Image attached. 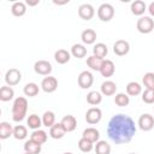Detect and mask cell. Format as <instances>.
I'll list each match as a JSON object with an SVG mask.
<instances>
[{
    "mask_svg": "<svg viewBox=\"0 0 154 154\" xmlns=\"http://www.w3.org/2000/svg\"><path fill=\"white\" fill-rule=\"evenodd\" d=\"M136 134V125L131 117L119 113L113 116L107 125L108 138L116 144L129 143Z\"/></svg>",
    "mask_w": 154,
    "mask_h": 154,
    "instance_id": "6da1fadb",
    "label": "cell"
},
{
    "mask_svg": "<svg viewBox=\"0 0 154 154\" xmlns=\"http://www.w3.org/2000/svg\"><path fill=\"white\" fill-rule=\"evenodd\" d=\"M26 111H28V100L23 96L17 97L12 105V119H13V122H17V123L22 122L26 116Z\"/></svg>",
    "mask_w": 154,
    "mask_h": 154,
    "instance_id": "7a4b0ae2",
    "label": "cell"
},
{
    "mask_svg": "<svg viewBox=\"0 0 154 154\" xmlns=\"http://www.w3.org/2000/svg\"><path fill=\"white\" fill-rule=\"evenodd\" d=\"M136 28L137 31L141 34H149L154 29V19L148 16H142L138 18L136 23Z\"/></svg>",
    "mask_w": 154,
    "mask_h": 154,
    "instance_id": "3957f363",
    "label": "cell"
},
{
    "mask_svg": "<svg viewBox=\"0 0 154 154\" xmlns=\"http://www.w3.org/2000/svg\"><path fill=\"white\" fill-rule=\"evenodd\" d=\"M97 17L102 22H109L114 17V7L111 4H101L97 8Z\"/></svg>",
    "mask_w": 154,
    "mask_h": 154,
    "instance_id": "277c9868",
    "label": "cell"
},
{
    "mask_svg": "<svg viewBox=\"0 0 154 154\" xmlns=\"http://www.w3.org/2000/svg\"><path fill=\"white\" fill-rule=\"evenodd\" d=\"M20 81H22V72L18 69L12 67V69L6 71V73H5V82H6L7 85H10V87L17 85Z\"/></svg>",
    "mask_w": 154,
    "mask_h": 154,
    "instance_id": "5b68a950",
    "label": "cell"
},
{
    "mask_svg": "<svg viewBox=\"0 0 154 154\" xmlns=\"http://www.w3.org/2000/svg\"><path fill=\"white\" fill-rule=\"evenodd\" d=\"M52 64L47 60H37L34 64V71L41 76H49L52 72Z\"/></svg>",
    "mask_w": 154,
    "mask_h": 154,
    "instance_id": "8992f818",
    "label": "cell"
},
{
    "mask_svg": "<svg viewBox=\"0 0 154 154\" xmlns=\"http://www.w3.org/2000/svg\"><path fill=\"white\" fill-rule=\"evenodd\" d=\"M102 118V112L99 107H90L85 113V120L90 125L97 124Z\"/></svg>",
    "mask_w": 154,
    "mask_h": 154,
    "instance_id": "52a82bcc",
    "label": "cell"
},
{
    "mask_svg": "<svg viewBox=\"0 0 154 154\" xmlns=\"http://www.w3.org/2000/svg\"><path fill=\"white\" fill-rule=\"evenodd\" d=\"M78 85L82 88V89H88L93 85L94 83V76L90 71H82L79 75H78Z\"/></svg>",
    "mask_w": 154,
    "mask_h": 154,
    "instance_id": "ba28073f",
    "label": "cell"
},
{
    "mask_svg": "<svg viewBox=\"0 0 154 154\" xmlns=\"http://www.w3.org/2000/svg\"><path fill=\"white\" fill-rule=\"evenodd\" d=\"M41 88L45 93H54L58 88V79L53 76H47L41 82Z\"/></svg>",
    "mask_w": 154,
    "mask_h": 154,
    "instance_id": "9c48e42d",
    "label": "cell"
},
{
    "mask_svg": "<svg viewBox=\"0 0 154 154\" xmlns=\"http://www.w3.org/2000/svg\"><path fill=\"white\" fill-rule=\"evenodd\" d=\"M138 128L142 131H150L154 128V118L153 116L148 114V113H143L140 118H138Z\"/></svg>",
    "mask_w": 154,
    "mask_h": 154,
    "instance_id": "30bf717a",
    "label": "cell"
},
{
    "mask_svg": "<svg viewBox=\"0 0 154 154\" xmlns=\"http://www.w3.org/2000/svg\"><path fill=\"white\" fill-rule=\"evenodd\" d=\"M95 14V10L90 4H82L78 7V16L83 20H90Z\"/></svg>",
    "mask_w": 154,
    "mask_h": 154,
    "instance_id": "8fae6325",
    "label": "cell"
},
{
    "mask_svg": "<svg viewBox=\"0 0 154 154\" xmlns=\"http://www.w3.org/2000/svg\"><path fill=\"white\" fill-rule=\"evenodd\" d=\"M129 51H130V45L125 40H118L113 45V52L116 55H119V57L126 55L129 53Z\"/></svg>",
    "mask_w": 154,
    "mask_h": 154,
    "instance_id": "7c38bea8",
    "label": "cell"
},
{
    "mask_svg": "<svg viewBox=\"0 0 154 154\" xmlns=\"http://www.w3.org/2000/svg\"><path fill=\"white\" fill-rule=\"evenodd\" d=\"M114 71H116V66H114V63L109 59H103L102 61V65H101V69H100V73L102 77H111L114 75Z\"/></svg>",
    "mask_w": 154,
    "mask_h": 154,
    "instance_id": "4fadbf2b",
    "label": "cell"
},
{
    "mask_svg": "<svg viewBox=\"0 0 154 154\" xmlns=\"http://www.w3.org/2000/svg\"><path fill=\"white\" fill-rule=\"evenodd\" d=\"M60 123H61V125L64 126V129H65L66 132H72V131H75L76 128H77V120H76V118H75L73 116H71V114H67V116L63 117V119H61Z\"/></svg>",
    "mask_w": 154,
    "mask_h": 154,
    "instance_id": "5bb4252c",
    "label": "cell"
},
{
    "mask_svg": "<svg viewBox=\"0 0 154 154\" xmlns=\"http://www.w3.org/2000/svg\"><path fill=\"white\" fill-rule=\"evenodd\" d=\"M100 89H101V94L102 95H105V96H112L117 91V84L113 81H105L101 84Z\"/></svg>",
    "mask_w": 154,
    "mask_h": 154,
    "instance_id": "9a60e30c",
    "label": "cell"
},
{
    "mask_svg": "<svg viewBox=\"0 0 154 154\" xmlns=\"http://www.w3.org/2000/svg\"><path fill=\"white\" fill-rule=\"evenodd\" d=\"M66 131L64 129V126L61 125V123H55L52 128H49V136L54 140H60L65 136Z\"/></svg>",
    "mask_w": 154,
    "mask_h": 154,
    "instance_id": "2e32d148",
    "label": "cell"
},
{
    "mask_svg": "<svg viewBox=\"0 0 154 154\" xmlns=\"http://www.w3.org/2000/svg\"><path fill=\"white\" fill-rule=\"evenodd\" d=\"M130 10H131V13L135 14V16H141L144 13V11L147 10V5L144 1L142 0H135L131 2V6H130Z\"/></svg>",
    "mask_w": 154,
    "mask_h": 154,
    "instance_id": "e0dca14e",
    "label": "cell"
},
{
    "mask_svg": "<svg viewBox=\"0 0 154 154\" xmlns=\"http://www.w3.org/2000/svg\"><path fill=\"white\" fill-rule=\"evenodd\" d=\"M82 137L89 140V141L93 142V143H96L97 141H100V140H99V138H100V132H99V130L95 129V128H87V129H84V131H83V134H82Z\"/></svg>",
    "mask_w": 154,
    "mask_h": 154,
    "instance_id": "ac0fdd59",
    "label": "cell"
},
{
    "mask_svg": "<svg viewBox=\"0 0 154 154\" xmlns=\"http://www.w3.org/2000/svg\"><path fill=\"white\" fill-rule=\"evenodd\" d=\"M81 40L84 45H93L96 41V32L93 29H85L81 34Z\"/></svg>",
    "mask_w": 154,
    "mask_h": 154,
    "instance_id": "d6986e66",
    "label": "cell"
},
{
    "mask_svg": "<svg viewBox=\"0 0 154 154\" xmlns=\"http://www.w3.org/2000/svg\"><path fill=\"white\" fill-rule=\"evenodd\" d=\"M70 59H71V53L67 52L66 49H58L54 53V60L60 65H64V64L69 63Z\"/></svg>",
    "mask_w": 154,
    "mask_h": 154,
    "instance_id": "ffe728a7",
    "label": "cell"
},
{
    "mask_svg": "<svg viewBox=\"0 0 154 154\" xmlns=\"http://www.w3.org/2000/svg\"><path fill=\"white\" fill-rule=\"evenodd\" d=\"M11 13L14 16V17H22L26 13V5L25 2H22V1H16L12 4L11 6Z\"/></svg>",
    "mask_w": 154,
    "mask_h": 154,
    "instance_id": "44dd1931",
    "label": "cell"
},
{
    "mask_svg": "<svg viewBox=\"0 0 154 154\" xmlns=\"http://www.w3.org/2000/svg\"><path fill=\"white\" fill-rule=\"evenodd\" d=\"M47 138H48L47 132H46L45 130H41V129L34 130V131L31 132V136H30V140H32L34 142H36V143H38V144H41V146L47 142Z\"/></svg>",
    "mask_w": 154,
    "mask_h": 154,
    "instance_id": "7402d4cb",
    "label": "cell"
},
{
    "mask_svg": "<svg viewBox=\"0 0 154 154\" xmlns=\"http://www.w3.org/2000/svg\"><path fill=\"white\" fill-rule=\"evenodd\" d=\"M10 136H13V128L8 122H1L0 123V138L6 140Z\"/></svg>",
    "mask_w": 154,
    "mask_h": 154,
    "instance_id": "603a6c76",
    "label": "cell"
},
{
    "mask_svg": "<svg viewBox=\"0 0 154 154\" xmlns=\"http://www.w3.org/2000/svg\"><path fill=\"white\" fill-rule=\"evenodd\" d=\"M108 53V48L105 43L102 42H99L96 45H94L93 47V55H95L96 58H100V59H103Z\"/></svg>",
    "mask_w": 154,
    "mask_h": 154,
    "instance_id": "cb8c5ba5",
    "label": "cell"
},
{
    "mask_svg": "<svg viewBox=\"0 0 154 154\" xmlns=\"http://www.w3.org/2000/svg\"><path fill=\"white\" fill-rule=\"evenodd\" d=\"M141 93H142V87L138 82L132 81V82H129L126 84V94L129 96H137Z\"/></svg>",
    "mask_w": 154,
    "mask_h": 154,
    "instance_id": "d4e9b609",
    "label": "cell"
},
{
    "mask_svg": "<svg viewBox=\"0 0 154 154\" xmlns=\"http://www.w3.org/2000/svg\"><path fill=\"white\" fill-rule=\"evenodd\" d=\"M14 96V90L10 85H4L0 88V100L4 102L11 101Z\"/></svg>",
    "mask_w": 154,
    "mask_h": 154,
    "instance_id": "484cf974",
    "label": "cell"
},
{
    "mask_svg": "<svg viewBox=\"0 0 154 154\" xmlns=\"http://www.w3.org/2000/svg\"><path fill=\"white\" fill-rule=\"evenodd\" d=\"M71 54L75 57V58H78V59H82L87 55V48L82 43H75L72 47H71Z\"/></svg>",
    "mask_w": 154,
    "mask_h": 154,
    "instance_id": "4316f807",
    "label": "cell"
},
{
    "mask_svg": "<svg viewBox=\"0 0 154 154\" xmlns=\"http://www.w3.org/2000/svg\"><path fill=\"white\" fill-rule=\"evenodd\" d=\"M102 101V94L96 91V90H93V91H89L87 94V102L91 106H97L99 103H101Z\"/></svg>",
    "mask_w": 154,
    "mask_h": 154,
    "instance_id": "83f0119b",
    "label": "cell"
},
{
    "mask_svg": "<svg viewBox=\"0 0 154 154\" xmlns=\"http://www.w3.org/2000/svg\"><path fill=\"white\" fill-rule=\"evenodd\" d=\"M26 124H28V126H29L30 129H32V130H38V129L41 128V125H43V124H42V119H41L37 114H35V113H32V114H30V116L28 117Z\"/></svg>",
    "mask_w": 154,
    "mask_h": 154,
    "instance_id": "f1b7e54d",
    "label": "cell"
},
{
    "mask_svg": "<svg viewBox=\"0 0 154 154\" xmlns=\"http://www.w3.org/2000/svg\"><path fill=\"white\" fill-rule=\"evenodd\" d=\"M24 152L28 154H38L41 152V144L34 142L32 140H28L24 143Z\"/></svg>",
    "mask_w": 154,
    "mask_h": 154,
    "instance_id": "f546056e",
    "label": "cell"
},
{
    "mask_svg": "<svg viewBox=\"0 0 154 154\" xmlns=\"http://www.w3.org/2000/svg\"><path fill=\"white\" fill-rule=\"evenodd\" d=\"M95 154H111V146L106 141H97L94 147Z\"/></svg>",
    "mask_w": 154,
    "mask_h": 154,
    "instance_id": "4dcf8cb0",
    "label": "cell"
},
{
    "mask_svg": "<svg viewBox=\"0 0 154 154\" xmlns=\"http://www.w3.org/2000/svg\"><path fill=\"white\" fill-rule=\"evenodd\" d=\"M102 61H103V59L96 58L95 55H90V57L87 58V65H88L93 71H100L101 65H102Z\"/></svg>",
    "mask_w": 154,
    "mask_h": 154,
    "instance_id": "1f68e13d",
    "label": "cell"
},
{
    "mask_svg": "<svg viewBox=\"0 0 154 154\" xmlns=\"http://www.w3.org/2000/svg\"><path fill=\"white\" fill-rule=\"evenodd\" d=\"M114 103L119 107H125L130 103V96L125 93H118L114 96Z\"/></svg>",
    "mask_w": 154,
    "mask_h": 154,
    "instance_id": "d6a6232c",
    "label": "cell"
},
{
    "mask_svg": "<svg viewBox=\"0 0 154 154\" xmlns=\"http://www.w3.org/2000/svg\"><path fill=\"white\" fill-rule=\"evenodd\" d=\"M38 85L36 84V83H26L25 85H24V89H23V91H24V94H25V96H29V97H32V96H36L37 94H38Z\"/></svg>",
    "mask_w": 154,
    "mask_h": 154,
    "instance_id": "836d02e7",
    "label": "cell"
},
{
    "mask_svg": "<svg viewBox=\"0 0 154 154\" xmlns=\"http://www.w3.org/2000/svg\"><path fill=\"white\" fill-rule=\"evenodd\" d=\"M42 124L47 128H52L55 124V114L52 111H46L42 116Z\"/></svg>",
    "mask_w": 154,
    "mask_h": 154,
    "instance_id": "e575fe53",
    "label": "cell"
},
{
    "mask_svg": "<svg viewBox=\"0 0 154 154\" xmlns=\"http://www.w3.org/2000/svg\"><path fill=\"white\" fill-rule=\"evenodd\" d=\"M28 136V130L24 125H16L13 128V137L16 140H24Z\"/></svg>",
    "mask_w": 154,
    "mask_h": 154,
    "instance_id": "d590c367",
    "label": "cell"
},
{
    "mask_svg": "<svg viewBox=\"0 0 154 154\" xmlns=\"http://www.w3.org/2000/svg\"><path fill=\"white\" fill-rule=\"evenodd\" d=\"M78 148H79V150L83 152V153H89V152H91V150L94 149V143L90 142L89 140L82 137V138H79V141H78Z\"/></svg>",
    "mask_w": 154,
    "mask_h": 154,
    "instance_id": "8d00e7d4",
    "label": "cell"
},
{
    "mask_svg": "<svg viewBox=\"0 0 154 154\" xmlns=\"http://www.w3.org/2000/svg\"><path fill=\"white\" fill-rule=\"evenodd\" d=\"M142 82L146 87V89H154V72H147L144 73Z\"/></svg>",
    "mask_w": 154,
    "mask_h": 154,
    "instance_id": "74e56055",
    "label": "cell"
},
{
    "mask_svg": "<svg viewBox=\"0 0 154 154\" xmlns=\"http://www.w3.org/2000/svg\"><path fill=\"white\" fill-rule=\"evenodd\" d=\"M142 101L146 103H154V89H146L142 93Z\"/></svg>",
    "mask_w": 154,
    "mask_h": 154,
    "instance_id": "f35d334b",
    "label": "cell"
},
{
    "mask_svg": "<svg viewBox=\"0 0 154 154\" xmlns=\"http://www.w3.org/2000/svg\"><path fill=\"white\" fill-rule=\"evenodd\" d=\"M148 12H149V14H150L152 17H154V1H152V2L149 4V6H148Z\"/></svg>",
    "mask_w": 154,
    "mask_h": 154,
    "instance_id": "ab89813d",
    "label": "cell"
},
{
    "mask_svg": "<svg viewBox=\"0 0 154 154\" xmlns=\"http://www.w3.org/2000/svg\"><path fill=\"white\" fill-rule=\"evenodd\" d=\"M38 1H35V2H30V1H26V5H30V6H34V5H37Z\"/></svg>",
    "mask_w": 154,
    "mask_h": 154,
    "instance_id": "60d3db41",
    "label": "cell"
},
{
    "mask_svg": "<svg viewBox=\"0 0 154 154\" xmlns=\"http://www.w3.org/2000/svg\"><path fill=\"white\" fill-rule=\"evenodd\" d=\"M63 154H72V153H70V152H66V153H63Z\"/></svg>",
    "mask_w": 154,
    "mask_h": 154,
    "instance_id": "b9f144b4",
    "label": "cell"
},
{
    "mask_svg": "<svg viewBox=\"0 0 154 154\" xmlns=\"http://www.w3.org/2000/svg\"><path fill=\"white\" fill-rule=\"evenodd\" d=\"M130 154H136V153H130Z\"/></svg>",
    "mask_w": 154,
    "mask_h": 154,
    "instance_id": "7bdbcfd3",
    "label": "cell"
},
{
    "mask_svg": "<svg viewBox=\"0 0 154 154\" xmlns=\"http://www.w3.org/2000/svg\"><path fill=\"white\" fill-rule=\"evenodd\" d=\"M24 154H28V153H24Z\"/></svg>",
    "mask_w": 154,
    "mask_h": 154,
    "instance_id": "ee69618b",
    "label": "cell"
},
{
    "mask_svg": "<svg viewBox=\"0 0 154 154\" xmlns=\"http://www.w3.org/2000/svg\"><path fill=\"white\" fill-rule=\"evenodd\" d=\"M153 109H154V108H153Z\"/></svg>",
    "mask_w": 154,
    "mask_h": 154,
    "instance_id": "f6af8a7d",
    "label": "cell"
}]
</instances>
